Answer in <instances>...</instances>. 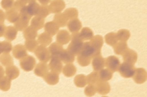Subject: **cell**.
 <instances>
[{"label": "cell", "mask_w": 147, "mask_h": 97, "mask_svg": "<svg viewBox=\"0 0 147 97\" xmlns=\"http://www.w3.org/2000/svg\"><path fill=\"white\" fill-rule=\"evenodd\" d=\"M103 45L104 40L100 35L93 36L90 41L84 42L82 49L77 55L78 64L83 67L89 65L93 58L101 54Z\"/></svg>", "instance_id": "cell-1"}, {"label": "cell", "mask_w": 147, "mask_h": 97, "mask_svg": "<svg viewBox=\"0 0 147 97\" xmlns=\"http://www.w3.org/2000/svg\"><path fill=\"white\" fill-rule=\"evenodd\" d=\"M71 43L68 46L67 49L75 56H77L82 49L84 41L80 38L78 32L72 33L71 36Z\"/></svg>", "instance_id": "cell-2"}, {"label": "cell", "mask_w": 147, "mask_h": 97, "mask_svg": "<svg viewBox=\"0 0 147 97\" xmlns=\"http://www.w3.org/2000/svg\"><path fill=\"white\" fill-rule=\"evenodd\" d=\"M136 68L134 65L127 63H123L119 66L118 71L121 76L125 78L132 77L136 72Z\"/></svg>", "instance_id": "cell-3"}, {"label": "cell", "mask_w": 147, "mask_h": 97, "mask_svg": "<svg viewBox=\"0 0 147 97\" xmlns=\"http://www.w3.org/2000/svg\"><path fill=\"white\" fill-rule=\"evenodd\" d=\"M35 54L41 62H48L51 58V55L48 49H47L46 46L41 45L37 46L35 49Z\"/></svg>", "instance_id": "cell-4"}, {"label": "cell", "mask_w": 147, "mask_h": 97, "mask_svg": "<svg viewBox=\"0 0 147 97\" xmlns=\"http://www.w3.org/2000/svg\"><path fill=\"white\" fill-rule=\"evenodd\" d=\"M120 65V61L119 58L115 56H109L107 58L105 61V67L111 71L112 73H115L118 71L119 66Z\"/></svg>", "instance_id": "cell-5"}, {"label": "cell", "mask_w": 147, "mask_h": 97, "mask_svg": "<svg viewBox=\"0 0 147 97\" xmlns=\"http://www.w3.org/2000/svg\"><path fill=\"white\" fill-rule=\"evenodd\" d=\"M36 61L32 56H28L22 58L20 61V65L22 69L26 71H30L35 67Z\"/></svg>", "instance_id": "cell-6"}, {"label": "cell", "mask_w": 147, "mask_h": 97, "mask_svg": "<svg viewBox=\"0 0 147 97\" xmlns=\"http://www.w3.org/2000/svg\"><path fill=\"white\" fill-rule=\"evenodd\" d=\"M65 3L63 0H53L49 5L51 13L57 14L61 13L65 8Z\"/></svg>", "instance_id": "cell-7"}, {"label": "cell", "mask_w": 147, "mask_h": 97, "mask_svg": "<svg viewBox=\"0 0 147 97\" xmlns=\"http://www.w3.org/2000/svg\"><path fill=\"white\" fill-rule=\"evenodd\" d=\"M123 58L124 62L134 65L137 61L138 55L136 51L128 48L123 54Z\"/></svg>", "instance_id": "cell-8"}, {"label": "cell", "mask_w": 147, "mask_h": 97, "mask_svg": "<svg viewBox=\"0 0 147 97\" xmlns=\"http://www.w3.org/2000/svg\"><path fill=\"white\" fill-rule=\"evenodd\" d=\"M49 68L51 71L57 73V74L59 75L61 73L63 69L61 61L59 58L51 57V60L49 65Z\"/></svg>", "instance_id": "cell-9"}, {"label": "cell", "mask_w": 147, "mask_h": 97, "mask_svg": "<svg viewBox=\"0 0 147 97\" xmlns=\"http://www.w3.org/2000/svg\"><path fill=\"white\" fill-rule=\"evenodd\" d=\"M71 40V35L66 30L59 31L57 33L56 40L57 43L61 45H64L68 44Z\"/></svg>", "instance_id": "cell-10"}, {"label": "cell", "mask_w": 147, "mask_h": 97, "mask_svg": "<svg viewBox=\"0 0 147 97\" xmlns=\"http://www.w3.org/2000/svg\"><path fill=\"white\" fill-rule=\"evenodd\" d=\"M133 79L137 84H142L145 82L147 80V72L145 69L143 68L136 69Z\"/></svg>", "instance_id": "cell-11"}, {"label": "cell", "mask_w": 147, "mask_h": 97, "mask_svg": "<svg viewBox=\"0 0 147 97\" xmlns=\"http://www.w3.org/2000/svg\"><path fill=\"white\" fill-rule=\"evenodd\" d=\"M105 59L101 54L95 56L92 59V64L94 71L99 72L105 67Z\"/></svg>", "instance_id": "cell-12"}, {"label": "cell", "mask_w": 147, "mask_h": 97, "mask_svg": "<svg viewBox=\"0 0 147 97\" xmlns=\"http://www.w3.org/2000/svg\"><path fill=\"white\" fill-rule=\"evenodd\" d=\"M97 92L102 95H105L109 94L110 91V84L107 81H99L96 85Z\"/></svg>", "instance_id": "cell-13"}, {"label": "cell", "mask_w": 147, "mask_h": 97, "mask_svg": "<svg viewBox=\"0 0 147 97\" xmlns=\"http://www.w3.org/2000/svg\"><path fill=\"white\" fill-rule=\"evenodd\" d=\"M59 59L64 64L72 63L75 61V56L72 54L68 49H64L59 56Z\"/></svg>", "instance_id": "cell-14"}, {"label": "cell", "mask_w": 147, "mask_h": 97, "mask_svg": "<svg viewBox=\"0 0 147 97\" xmlns=\"http://www.w3.org/2000/svg\"><path fill=\"white\" fill-rule=\"evenodd\" d=\"M48 49L51 55V57H57L59 58V56L61 53H62L64 49L62 45L56 42L52 43Z\"/></svg>", "instance_id": "cell-15"}, {"label": "cell", "mask_w": 147, "mask_h": 97, "mask_svg": "<svg viewBox=\"0 0 147 97\" xmlns=\"http://www.w3.org/2000/svg\"><path fill=\"white\" fill-rule=\"evenodd\" d=\"M82 27V22L78 18H75L69 21L67 24V27L71 33L79 32Z\"/></svg>", "instance_id": "cell-16"}, {"label": "cell", "mask_w": 147, "mask_h": 97, "mask_svg": "<svg viewBox=\"0 0 147 97\" xmlns=\"http://www.w3.org/2000/svg\"><path fill=\"white\" fill-rule=\"evenodd\" d=\"M60 27L55 22H50L46 23L44 27V29L46 33L51 35V36H54L58 33Z\"/></svg>", "instance_id": "cell-17"}, {"label": "cell", "mask_w": 147, "mask_h": 97, "mask_svg": "<svg viewBox=\"0 0 147 97\" xmlns=\"http://www.w3.org/2000/svg\"><path fill=\"white\" fill-rule=\"evenodd\" d=\"M49 69V66L46 63H39L35 67L34 73L37 76L43 77L48 73Z\"/></svg>", "instance_id": "cell-18"}, {"label": "cell", "mask_w": 147, "mask_h": 97, "mask_svg": "<svg viewBox=\"0 0 147 97\" xmlns=\"http://www.w3.org/2000/svg\"><path fill=\"white\" fill-rule=\"evenodd\" d=\"M43 78L47 84L51 86L57 84L59 80V74L52 71L48 73L46 75L44 76Z\"/></svg>", "instance_id": "cell-19"}, {"label": "cell", "mask_w": 147, "mask_h": 97, "mask_svg": "<svg viewBox=\"0 0 147 97\" xmlns=\"http://www.w3.org/2000/svg\"><path fill=\"white\" fill-rule=\"evenodd\" d=\"M7 19L10 22H16L20 18V12L16 9L12 7L7 10L5 13Z\"/></svg>", "instance_id": "cell-20"}, {"label": "cell", "mask_w": 147, "mask_h": 97, "mask_svg": "<svg viewBox=\"0 0 147 97\" xmlns=\"http://www.w3.org/2000/svg\"><path fill=\"white\" fill-rule=\"evenodd\" d=\"M40 7V5L36 1L31 2L26 6V11L30 17L34 16H37Z\"/></svg>", "instance_id": "cell-21"}, {"label": "cell", "mask_w": 147, "mask_h": 97, "mask_svg": "<svg viewBox=\"0 0 147 97\" xmlns=\"http://www.w3.org/2000/svg\"><path fill=\"white\" fill-rule=\"evenodd\" d=\"M13 54L16 58L22 59L27 56L26 49L22 45H17L14 48Z\"/></svg>", "instance_id": "cell-22"}, {"label": "cell", "mask_w": 147, "mask_h": 97, "mask_svg": "<svg viewBox=\"0 0 147 97\" xmlns=\"http://www.w3.org/2000/svg\"><path fill=\"white\" fill-rule=\"evenodd\" d=\"M77 68L72 63L67 64L62 69V73L66 77H71L75 75Z\"/></svg>", "instance_id": "cell-23"}, {"label": "cell", "mask_w": 147, "mask_h": 97, "mask_svg": "<svg viewBox=\"0 0 147 97\" xmlns=\"http://www.w3.org/2000/svg\"><path fill=\"white\" fill-rule=\"evenodd\" d=\"M114 51L117 55H123L128 49L127 43L126 42L120 41L113 46Z\"/></svg>", "instance_id": "cell-24"}, {"label": "cell", "mask_w": 147, "mask_h": 97, "mask_svg": "<svg viewBox=\"0 0 147 97\" xmlns=\"http://www.w3.org/2000/svg\"><path fill=\"white\" fill-rule=\"evenodd\" d=\"M52 36L46 32L40 34L38 38V43L46 47L50 44L52 43Z\"/></svg>", "instance_id": "cell-25"}, {"label": "cell", "mask_w": 147, "mask_h": 97, "mask_svg": "<svg viewBox=\"0 0 147 97\" xmlns=\"http://www.w3.org/2000/svg\"><path fill=\"white\" fill-rule=\"evenodd\" d=\"M63 14L68 21L75 18H78L79 16L78 10L76 8L73 7L69 8L66 9Z\"/></svg>", "instance_id": "cell-26"}, {"label": "cell", "mask_w": 147, "mask_h": 97, "mask_svg": "<svg viewBox=\"0 0 147 97\" xmlns=\"http://www.w3.org/2000/svg\"><path fill=\"white\" fill-rule=\"evenodd\" d=\"M54 22H55L59 27H63L67 25L68 20L65 18L62 13L56 14L54 16Z\"/></svg>", "instance_id": "cell-27"}, {"label": "cell", "mask_w": 147, "mask_h": 97, "mask_svg": "<svg viewBox=\"0 0 147 97\" xmlns=\"http://www.w3.org/2000/svg\"><path fill=\"white\" fill-rule=\"evenodd\" d=\"M17 33V29L16 28L14 27L9 26L5 28L4 36L7 40L12 41L16 37Z\"/></svg>", "instance_id": "cell-28"}, {"label": "cell", "mask_w": 147, "mask_h": 97, "mask_svg": "<svg viewBox=\"0 0 147 97\" xmlns=\"http://www.w3.org/2000/svg\"><path fill=\"white\" fill-rule=\"evenodd\" d=\"M80 34V36L83 41L90 40L94 36L93 32L92 30L88 27H84Z\"/></svg>", "instance_id": "cell-29"}, {"label": "cell", "mask_w": 147, "mask_h": 97, "mask_svg": "<svg viewBox=\"0 0 147 97\" xmlns=\"http://www.w3.org/2000/svg\"><path fill=\"white\" fill-rule=\"evenodd\" d=\"M74 81L76 86L80 88L84 87L87 84L86 76L84 74H79L76 76Z\"/></svg>", "instance_id": "cell-30"}, {"label": "cell", "mask_w": 147, "mask_h": 97, "mask_svg": "<svg viewBox=\"0 0 147 97\" xmlns=\"http://www.w3.org/2000/svg\"><path fill=\"white\" fill-rule=\"evenodd\" d=\"M6 74L9 79L12 80L16 78L18 76L19 72L17 67L11 65L7 67Z\"/></svg>", "instance_id": "cell-31"}, {"label": "cell", "mask_w": 147, "mask_h": 97, "mask_svg": "<svg viewBox=\"0 0 147 97\" xmlns=\"http://www.w3.org/2000/svg\"><path fill=\"white\" fill-rule=\"evenodd\" d=\"M44 22L45 20L44 18L36 16L32 18L31 22V26L36 30H40L43 27Z\"/></svg>", "instance_id": "cell-32"}, {"label": "cell", "mask_w": 147, "mask_h": 97, "mask_svg": "<svg viewBox=\"0 0 147 97\" xmlns=\"http://www.w3.org/2000/svg\"><path fill=\"white\" fill-rule=\"evenodd\" d=\"M99 76L101 81H109L112 79L113 73L108 69H103L99 71Z\"/></svg>", "instance_id": "cell-33"}, {"label": "cell", "mask_w": 147, "mask_h": 97, "mask_svg": "<svg viewBox=\"0 0 147 97\" xmlns=\"http://www.w3.org/2000/svg\"><path fill=\"white\" fill-rule=\"evenodd\" d=\"M117 40L120 41L127 42L130 37L129 31L127 29H121L116 33Z\"/></svg>", "instance_id": "cell-34"}, {"label": "cell", "mask_w": 147, "mask_h": 97, "mask_svg": "<svg viewBox=\"0 0 147 97\" xmlns=\"http://www.w3.org/2000/svg\"><path fill=\"white\" fill-rule=\"evenodd\" d=\"M87 84L96 86L97 83L100 81L99 78V73L96 71H93L86 76Z\"/></svg>", "instance_id": "cell-35"}, {"label": "cell", "mask_w": 147, "mask_h": 97, "mask_svg": "<svg viewBox=\"0 0 147 97\" xmlns=\"http://www.w3.org/2000/svg\"><path fill=\"white\" fill-rule=\"evenodd\" d=\"M37 30L32 27H28L24 31V37L27 40H34L37 36Z\"/></svg>", "instance_id": "cell-36"}, {"label": "cell", "mask_w": 147, "mask_h": 97, "mask_svg": "<svg viewBox=\"0 0 147 97\" xmlns=\"http://www.w3.org/2000/svg\"><path fill=\"white\" fill-rule=\"evenodd\" d=\"M105 41L106 43L109 46H113L118 42L116 33L114 32L108 33L105 35Z\"/></svg>", "instance_id": "cell-37"}, {"label": "cell", "mask_w": 147, "mask_h": 97, "mask_svg": "<svg viewBox=\"0 0 147 97\" xmlns=\"http://www.w3.org/2000/svg\"><path fill=\"white\" fill-rule=\"evenodd\" d=\"M10 87V79L7 77L0 78V89L3 91L9 90Z\"/></svg>", "instance_id": "cell-38"}, {"label": "cell", "mask_w": 147, "mask_h": 97, "mask_svg": "<svg viewBox=\"0 0 147 97\" xmlns=\"http://www.w3.org/2000/svg\"><path fill=\"white\" fill-rule=\"evenodd\" d=\"M50 11L49 9L48 5H42L40 6L38 13L37 16H39L40 18H44L48 16L50 14Z\"/></svg>", "instance_id": "cell-39"}, {"label": "cell", "mask_w": 147, "mask_h": 97, "mask_svg": "<svg viewBox=\"0 0 147 97\" xmlns=\"http://www.w3.org/2000/svg\"><path fill=\"white\" fill-rule=\"evenodd\" d=\"M0 61L2 63V64L7 67L11 66L13 64V60L11 56L7 53H5L1 56Z\"/></svg>", "instance_id": "cell-40"}, {"label": "cell", "mask_w": 147, "mask_h": 97, "mask_svg": "<svg viewBox=\"0 0 147 97\" xmlns=\"http://www.w3.org/2000/svg\"><path fill=\"white\" fill-rule=\"evenodd\" d=\"M38 44V42L35 40H27L26 41V47L30 51H35Z\"/></svg>", "instance_id": "cell-41"}, {"label": "cell", "mask_w": 147, "mask_h": 97, "mask_svg": "<svg viewBox=\"0 0 147 97\" xmlns=\"http://www.w3.org/2000/svg\"><path fill=\"white\" fill-rule=\"evenodd\" d=\"M12 49L11 45L9 42L3 41L0 43V51L1 53H8Z\"/></svg>", "instance_id": "cell-42"}, {"label": "cell", "mask_w": 147, "mask_h": 97, "mask_svg": "<svg viewBox=\"0 0 147 97\" xmlns=\"http://www.w3.org/2000/svg\"><path fill=\"white\" fill-rule=\"evenodd\" d=\"M96 92H97V90L96 88V86H94V85L88 84V86L85 87L84 89V93L85 95L88 97L93 96L95 95Z\"/></svg>", "instance_id": "cell-43"}, {"label": "cell", "mask_w": 147, "mask_h": 97, "mask_svg": "<svg viewBox=\"0 0 147 97\" xmlns=\"http://www.w3.org/2000/svg\"><path fill=\"white\" fill-rule=\"evenodd\" d=\"M13 0H2L1 6L5 10H8L13 7L14 5Z\"/></svg>", "instance_id": "cell-44"}, {"label": "cell", "mask_w": 147, "mask_h": 97, "mask_svg": "<svg viewBox=\"0 0 147 97\" xmlns=\"http://www.w3.org/2000/svg\"><path fill=\"white\" fill-rule=\"evenodd\" d=\"M25 6H26V3L24 2L22 0H17L16 2L14 3L13 7L20 12L21 10Z\"/></svg>", "instance_id": "cell-45"}, {"label": "cell", "mask_w": 147, "mask_h": 97, "mask_svg": "<svg viewBox=\"0 0 147 97\" xmlns=\"http://www.w3.org/2000/svg\"><path fill=\"white\" fill-rule=\"evenodd\" d=\"M5 26L3 24V23H0V37L5 34Z\"/></svg>", "instance_id": "cell-46"}, {"label": "cell", "mask_w": 147, "mask_h": 97, "mask_svg": "<svg viewBox=\"0 0 147 97\" xmlns=\"http://www.w3.org/2000/svg\"><path fill=\"white\" fill-rule=\"evenodd\" d=\"M5 15L3 12L0 9V23H3L5 22Z\"/></svg>", "instance_id": "cell-47"}, {"label": "cell", "mask_w": 147, "mask_h": 97, "mask_svg": "<svg viewBox=\"0 0 147 97\" xmlns=\"http://www.w3.org/2000/svg\"><path fill=\"white\" fill-rule=\"evenodd\" d=\"M42 5H47L50 3L51 0H38Z\"/></svg>", "instance_id": "cell-48"}, {"label": "cell", "mask_w": 147, "mask_h": 97, "mask_svg": "<svg viewBox=\"0 0 147 97\" xmlns=\"http://www.w3.org/2000/svg\"><path fill=\"white\" fill-rule=\"evenodd\" d=\"M4 74V71H3V68L0 66V78L3 77Z\"/></svg>", "instance_id": "cell-49"}, {"label": "cell", "mask_w": 147, "mask_h": 97, "mask_svg": "<svg viewBox=\"0 0 147 97\" xmlns=\"http://www.w3.org/2000/svg\"><path fill=\"white\" fill-rule=\"evenodd\" d=\"M24 2H25L26 4L27 3H29L31 2H34L36 1V0H22Z\"/></svg>", "instance_id": "cell-50"}, {"label": "cell", "mask_w": 147, "mask_h": 97, "mask_svg": "<svg viewBox=\"0 0 147 97\" xmlns=\"http://www.w3.org/2000/svg\"><path fill=\"white\" fill-rule=\"evenodd\" d=\"M1 51H0V54H1Z\"/></svg>", "instance_id": "cell-51"}]
</instances>
